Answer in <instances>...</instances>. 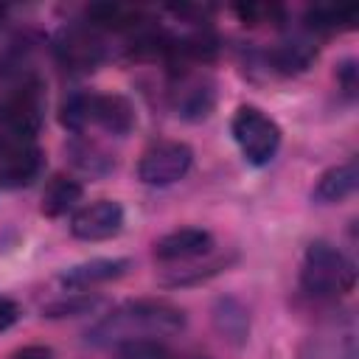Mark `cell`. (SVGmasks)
<instances>
[{
	"label": "cell",
	"instance_id": "6da1fadb",
	"mask_svg": "<svg viewBox=\"0 0 359 359\" xmlns=\"http://www.w3.org/2000/svg\"><path fill=\"white\" fill-rule=\"evenodd\" d=\"M188 317L180 306L157 297H137L115 306L87 328V345L123 348L135 342H165L185 331Z\"/></svg>",
	"mask_w": 359,
	"mask_h": 359
},
{
	"label": "cell",
	"instance_id": "7a4b0ae2",
	"mask_svg": "<svg viewBox=\"0 0 359 359\" xmlns=\"http://www.w3.org/2000/svg\"><path fill=\"white\" fill-rule=\"evenodd\" d=\"M356 286L353 261L325 238L306 247L300 264V289L311 300H337Z\"/></svg>",
	"mask_w": 359,
	"mask_h": 359
},
{
	"label": "cell",
	"instance_id": "3957f363",
	"mask_svg": "<svg viewBox=\"0 0 359 359\" xmlns=\"http://www.w3.org/2000/svg\"><path fill=\"white\" fill-rule=\"evenodd\" d=\"M230 135L241 151V157L255 165V168H264L269 165L278 151H280V126L258 107L252 104H244L233 112V121H230Z\"/></svg>",
	"mask_w": 359,
	"mask_h": 359
},
{
	"label": "cell",
	"instance_id": "277c9868",
	"mask_svg": "<svg viewBox=\"0 0 359 359\" xmlns=\"http://www.w3.org/2000/svg\"><path fill=\"white\" fill-rule=\"evenodd\" d=\"M359 328L351 311L325 317L300 345L297 359H356Z\"/></svg>",
	"mask_w": 359,
	"mask_h": 359
},
{
	"label": "cell",
	"instance_id": "5b68a950",
	"mask_svg": "<svg viewBox=\"0 0 359 359\" xmlns=\"http://www.w3.org/2000/svg\"><path fill=\"white\" fill-rule=\"evenodd\" d=\"M194 165V149L182 140H157L137 160V180L151 188L180 182Z\"/></svg>",
	"mask_w": 359,
	"mask_h": 359
},
{
	"label": "cell",
	"instance_id": "8992f818",
	"mask_svg": "<svg viewBox=\"0 0 359 359\" xmlns=\"http://www.w3.org/2000/svg\"><path fill=\"white\" fill-rule=\"evenodd\" d=\"M53 56L65 70L73 73H90L104 65L107 59V45L95 28L84 25H65L53 36Z\"/></svg>",
	"mask_w": 359,
	"mask_h": 359
},
{
	"label": "cell",
	"instance_id": "52a82bcc",
	"mask_svg": "<svg viewBox=\"0 0 359 359\" xmlns=\"http://www.w3.org/2000/svg\"><path fill=\"white\" fill-rule=\"evenodd\" d=\"M171 107L185 121H202L216 107V84L205 73H194L188 67H174L171 84Z\"/></svg>",
	"mask_w": 359,
	"mask_h": 359
},
{
	"label": "cell",
	"instance_id": "ba28073f",
	"mask_svg": "<svg viewBox=\"0 0 359 359\" xmlns=\"http://www.w3.org/2000/svg\"><path fill=\"white\" fill-rule=\"evenodd\" d=\"M126 213L123 205L115 199H95L90 205H81L70 216V233L79 241H107L123 230Z\"/></svg>",
	"mask_w": 359,
	"mask_h": 359
},
{
	"label": "cell",
	"instance_id": "9c48e42d",
	"mask_svg": "<svg viewBox=\"0 0 359 359\" xmlns=\"http://www.w3.org/2000/svg\"><path fill=\"white\" fill-rule=\"evenodd\" d=\"M45 168V151L36 140H14L0 149V188H25Z\"/></svg>",
	"mask_w": 359,
	"mask_h": 359
},
{
	"label": "cell",
	"instance_id": "30bf717a",
	"mask_svg": "<svg viewBox=\"0 0 359 359\" xmlns=\"http://www.w3.org/2000/svg\"><path fill=\"white\" fill-rule=\"evenodd\" d=\"M213 250V233L205 227H180L154 241V258L163 264H188Z\"/></svg>",
	"mask_w": 359,
	"mask_h": 359
},
{
	"label": "cell",
	"instance_id": "8fae6325",
	"mask_svg": "<svg viewBox=\"0 0 359 359\" xmlns=\"http://www.w3.org/2000/svg\"><path fill=\"white\" fill-rule=\"evenodd\" d=\"M129 269H132L129 258H90V261H81V264L62 269L59 283L70 292H87V289H95L101 283L123 278Z\"/></svg>",
	"mask_w": 359,
	"mask_h": 359
},
{
	"label": "cell",
	"instance_id": "7c38bea8",
	"mask_svg": "<svg viewBox=\"0 0 359 359\" xmlns=\"http://www.w3.org/2000/svg\"><path fill=\"white\" fill-rule=\"evenodd\" d=\"M137 115L126 95L118 93H90V126H98L115 137H123L135 129Z\"/></svg>",
	"mask_w": 359,
	"mask_h": 359
},
{
	"label": "cell",
	"instance_id": "4fadbf2b",
	"mask_svg": "<svg viewBox=\"0 0 359 359\" xmlns=\"http://www.w3.org/2000/svg\"><path fill=\"white\" fill-rule=\"evenodd\" d=\"M317 59V42L311 34H294V36H286L280 39L269 53H266V62L275 73L280 76H297L303 70L311 67V62Z\"/></svg>",
	"mask_w": 359,
	"mask_h": 359
},
{
	"label": "cell",
	"instance_id": "5bb4252c",
	"mask_svg": "<svg viewBox=\"0 0 359 359\" xmlns=\"http://www.w3.org/2000/svg\"><path fill=\"white\" fill-rule=\"evenodd\" d=\"M210 323L227 345H233V348L247 345V339H250V311L238 297H233V294L216 297V303L210 309Z\"/></svg>",
	"mask_w": 359,
	"mask_h": 359
},
{
	"label": "cell",
	"instance_id": "9a60e30c",
	"mask_svg": "<svg viewBox=\"0 0 359 359\" xmlns=\"http://www.w3.org/2000/svg\"><path fill=\"white\" fill-rule=\"evenodd\" d=\"M84 20L95 31H115V34H135L149 22L140 8L123 3H93L84 8Z\"/></svg>",
	"mask_w": 359,
	"mask_h": 359
},
{
	"label": "cell",
	"instance_id": "2e32d148",
	"mask_svg": "<svg viewBox=\"0 0 359 359\" xmlns=\"http://www.w3.org/2000/svg\"><path fill=\"white\" fill-rule=\"evenodd\" d=\"M356 188H359V165L356 160H345L320 174L317 185L311 188V199L317 205H337L353 196Z\"/></svg>",
	"mask_w": 359,
	"mask_h": 359
},
{
	"label": "cell",
	"instance_id": "e0dca14e",
	"mask_svg": "<svg viewBox=\"0 0 359 359\" xmlns=\"http://www.w3.org/2000/svg\"><path fill=\"white\" fill-rule=\"evenodd\" d=\"M306 34H339L359 22V6L353 3H314L303 14Z\"/></svg>",
	"mask_w": 359,
	"mask_h": 359
},
{
	"label": "cell",
	"instance_id": "ac0fdd59",
	"mask_svg": "<svg viewBox=\"0 0 359 359\" xmlns=\"http://www.w3.org/2000/svg\"><path fill=\"white\" fill-rule=\"evenodd\" d=\"M81 196H84V185H81L76 177H70V174H56V177L48 180V185H45V191H42V205H39V210H42L45 216H50V219H59V216L76 210V205L81 202Z\"/></svg>",
	"mask_w": 359,
	"mask_h": 359
},
{
	"label": "cell",
	"instance_id": "d6986e66",
	"mask_svg": "<svg viewBox=\"0 0 359 359\" xmlns=\"http://www.w3.org/2000/svg\"><path fill=\"white\" fill-rule=\"evenodd\" d=\"M101 306V294H87V292H67L65 297H56L50 303L42 306V314L50 320H62V317H81L90 314Z\"/></svg>",
	"mask_w": 359,
	"mask_h": 359
},
{
	"label": "cell",
	"instance_id": "ffe728a7",
	"mask_svg": "<svg viewBox=\"0 0 359 359\" xmlns=\"http://www.w3.org/2000/svg\"><path fill=\"white\" fill-rule=\"evenodd\" d=\"M59 121L67 132L73 135H84L90 129V93H73L62 101L59 109Z\"/></svg>",
	"mask_w": 359,
	"mask_h": 359
},
{
	"label": "cell",
	"instance_id": "44dd1931",
	"mask_svg": "<svg viewBox=\"0 0 359 359\" xmlns=\"http://www.w3.org/2000/svg\"><path fill=\"white\" fill-rule=\"evenodd\" d=\"M244 25H283L286 11L278 3H241L233 8Z\"/></svg>",
	"mask_w": 359,
	"mask_h": 359
},
{
	"label": "cell",
	"instance_id": "7402d4cb",
	"mask_svg": "<svg viewBox=\"0 0 359 359\" xmlns=\"http://www.w3.org/2000/svg\"><path fill=\"white\" fill-rule=\"evenodd\" d=\"M70 151H73L76 165L81 171H90L93 177H101L109 168H115V160L107 151H101L95 143H76V146H70Z\"/></svg>",
	"mask_w": 359,
	"mask_h": 359
},
{
	"label": "cell",
	"instance_id": "603a6c76",
	"mask_svg": "<svg viewBox=\"0 0 359 359\" xmlns=\"http://www.w3.org/2000/svg\"><path fill=\"white\" fill-rule=\"evenodd\" d=\"M115 359H174L163 342H135V345H123L118 348Z\"/></svg>",
	"mask_w": 359,
	"mask_h": 359
},
{
	"label": "cell",
	"instance_id": "cb8c5ba5",
	"mask_svg": "<svg viewBox=\"0 0 359 359\" xmlns=\"http://www.w3.org/2000/svg\"><path fill=\"white\" fill-rule=\"evenodd\" d=\"M337 84H339V90H342L348 98L356 95L359 81H356V62H353V59H345V62L337 67Z\"/></svg>",
	"mask_w": 359,
	"mask_h": 359
},
{
	"label": "cell",
	"instance_id": "d4e9b609",
	"mask_svg": "<svg viewBox=\"0 0 359 359\" xmlns=\"http://www.w3.org/2000/svg\"><path fill=\"white\" fill-rule=\"evenodd\" d=\"M20 317H22L20 303H17L14 297H8V294H0V334L8 331L11 325H17Z\"/></svg>",
	"mask_w": 359,
	"mask_h": 359
},
{
	"label": "cell",
	"instance_id": "484cf974",
	"mask_svg": "<svg viewBox=\"0 0 359 359\" xmlns=\"http://www.w3.org/2000/svg\"><path fill=\"white\" fill-rule=\"evenodd\" d=\"M11 359H56V353H53V348H48V345H25V348H20Z\"/></svg>",
	"mask_w": 359,
	"mask_h": 359
},
{
	"label": "cell",
	"instance_id": "4316f807",
	"mask_svg": "<svg viewBox=\"0 0 359 359\" xmlns=\"http://www.w3.org/2000/svg\"><path fill=\"white\" fill-rule=\"evenodd\" d=\"M3 22H6V8L0 6V28H3Z\"/></svg>",
	"mask_w": 359,
	"mask_h": 359
}]
</instances>
